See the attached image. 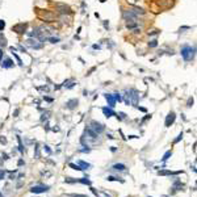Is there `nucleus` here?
I'll use <instances>...</instances> for the list:
<instances>
[{
	"instance_id": "29",
	"label": "nucleus",
	"mask_w": 197,
	"mask_h": 197,
	"mask_svg": "<svg viewBox=\"0 0 197 197\" xmlns=\"http://www.w3.org/2000/svg\"><path fill=\"white\" fill-rule=\"evenodd\" d=\"M12 54H13V57L16 58V61H17V63H19V66H22V61H21V58H20L19 55H17L16 53H12Z\"/></svg>"
},
{
	"instance_id": "42",
	"label": "nucleus",
	"mask_w": 197,
	"mask_h": 197,
	"mask_svg": "<svg viewBox=\"0 0 197 197\" xmlns=\"http://www.w3.org/2000/svg\"><path fill=\"white\" fill-rule=\"evenodd\" d=\"M19 49L22 51V53H25V51H26V50H25V47H24V46H22V45H19Z\"/></svg>"
},
{
	"instance_id": "13",
	"label": "nucleus",
	"mask_w": 197,
	"mask_h": 197,
	"mask_svg": "<svg viewBox=\"0 0 197 197\" xmlns=\"http://www.w3.org/2000/svg\"><path fill=\"white\" fill-rule=\"evenodd\" d=\"M101 111H103V113H104V116H105V117H107V118H111V117H113V116H117V114H116V112L113 111V109H112V108H108V107H104V108L101 109Z\"/></svg>"
},
{
	"instance_id": "8",
	"label": "nucleus",
	"mask_w": 197,
	"mask_h": 197,
	"mask_svg": "<svg viewBox=\"0 0 197 197\" xmlns=\"http://www.w3.org/2000/svg\"><path fill=\"white\" fill-rule=\"evenodd\" d=\"M49 185H34V187L30 188V192L34 194H39V193H45L49 190Z\"/></svg>"
},
{
	"instance_id": "44",
	"label": "nucleus",
	"mask_w": 197,
	"mask_h": 197,
	"mask_svg": "<svg viewBox=\"0 0 197 197\" xmlns=\"http://www.w3.org/2000/svg\"><path fill=\"white\" fill-rule=\"evenodd\" d=\"M72 197H88V196H85V194H74Z\"/></svg>"
},
{
	"instance_id": "20",
	"label": "nucleus",
	"mask_w": 197,
	"mask_h": 197,
	"mask_svg": "<svg viewBox=\"0 0 197 197\" xmlns=\"http://www.w3.org/2000/svg\"><path fill=\"white\" fill-rule=\"evenodd\" d=\"M0 47L2 49L7 47V38H5L3 34H0Z\"/></svg>"
},
{
	"instance_id": "11",
	"label": "nucleus",
	"mask_w": 197,
	"mask_h": 197,
	"mask_svg": "<svg viewBox=\"0 0 197 197\" xmlns=\"http://www.w3.org/2000/svg\"><path fill=\"white\" fill-rule=\"evenodd\" d=\"M175 120H176V114L173 113V112H170V113H168V116L166 117V121H164L166 127H170L173 122H175Z\"/></svg>"
},
{
	"instance_id": "18",
	"label": "nucleus",
	"mask_w": 197,
	"mask_h": 197,
	"mask_svg": "<svg viewBox=\"0 0 197 197\" xmlns=\"http://www.w3.org/2000/svg\"><path fill=\"white\" fill-rule=\"evenodd\" d=\"M78 164L80 166V168H82L83 171H84V170H88L89 167H91V164H89V163H87V162H84V160H79V162H78Z\"/></svg>"
},
{
	"instance_id": "43",
	"label": "nucleus",
	"mask_w": 197,
	"mask_h": 197,
	"mask_svg": "<svg viewBox=\"0 0 197 197\" xmlns=\"http://www.w3.org/2000/svg\"><path fill=\"white\" fill-rule=\"evenodd\" d=\"M2 61H3V49L0 47V62H2Z\"/></svg>"
},
{
	"instance_id": "48",
	"label": "nucleus",
	"mask_w": 197,
	"mask_h": 197,
	"mask_svg": "<svg viewBox=\"0 0 197 197\" xmlns=\"http://www.w3.org/2000/svg\"><path fill=\"white\" fill-rule=\"evenodd\" d=\"M93 49H97L98 50V49H100V46H98V45H93Z\"/></svg>"
},
{
	"instance_id": "26",
	"label": "nucleus",
	"mask_w": 197,
	"mask_h": 197,
	"mask_svg": "<svg viewBox=\"0 0 197 197\" xmlns=\"http://www.w3.org/2000/svg\"><path fill=\"white\" fill-rule=\"evenodd\" d=\"M107 180H108V181H116V180H120L121 183H124V180H122V179H120V177H116V176H108V177H107Z\"/></svg>"
},
{
	"instance_id": "6",
	"label": "nucleus",
	"mask_w": 197,
	"mask_h": 197,
	"mask_svg": "<svg viewBox=\"0 0 197 197\" xmlns=\"http://www.w3.org/2000/svg\"><path fill=\"white\" fill-rule=\"evenodd\" d=\"M26 28H28L26 22H19V24L12 26V32H16L17 34H24L26 33Z\"/></svg>"
},
{
	"instance_id": "14",
	"label": "nucleus",
	"mask_w": 197,
	"mask_h": 197,
	"mask_svg": "<svg viewBox=\"0 0 197 197\" xmlns=\"http://www.w3.org/2000/svg\"><path fill=\"white\" fill-rule=\"evenodd\" d=\"M104 97H105V100L108 101V105H109V108H113V107L116 105V100H114V97H113V95H109V93H105V95H104Z\"/></svg>"
},
{
	"instance_id": "10",
	"label": "nucleus",
	"mask_w": 197,
	"mask_h": 197,
	"mask_svg": "<svg viewBox=\"0 0 197 197\" xmlns=\"http://www.w3.org/2000/svg\"><path fill=\"white\" fill-rule=\"evenodd\" d=\"M126 96H127V98L130 100V103H133V104H137L138 103V98H139V96H138V93H137V91H134V89H129V91H126Z\"/></svg>"
},
{
	"instance_id": "45",
	"label": "nucleus",
	"mask_w": 197,
	"mask_h": 197,
	"mask_svg": "<svg viewBox=\"0 0 197 197\" xmlns=\"http://www.w3.org/2000/svg\"><path fill=\"white\" fill-rule=\"evenodd\" d=\"M0 142H2V143H7V139H5V138H3V137H2V138H0Z\"/></svg>"
},
{
	"instance_id": "30",
	"label": "nucleus",
	"mask_w": 197,
	"mask_h": 197,
	"mask_svg": "<svg viewBox=\"0 0 197 197\" xmlns=\"http://www.w3.org/2000/svg\"><path fill=\"white\" fill-rule=\"evenodd\" d=\"M66 183H78V179H72V177H67L66 180H65Z\"/></svg>"
},
{
	"instance_id": "12",
	"label": "nucleus",
	"mask_w": 197,
	"mask_h": 197,
	"mask_svg": "<svg viewBox=\"0 0 197 197\" xmlns=\"http://www.w3.org/2000/svg\"><path fill=\"white\" fill-rule=\"evenodd\" d=\"M129 11H131V12L134 15H137V16H143L144 13H146V11H144L143 8H141V7H138V5H131Z\"/></svg>"
},
{
	"instance_id": "4",
	"label": "nucleus",
	"mask_w": 197,
	"mask_h": 197,
	"mask_svg": "<svg viewBox=\"0 0 197 197\" xmlns=\"http://www.w3.org/2000/svg\"><path fill=\"white\" fill-rule=\"evenodd\" d=\"M25 45L28 46V47L34 49V50H39V49L43 47V43L39 41V39H37V38H28L25 41Z\"/></svg>"
},
{
	"instance_id": "50",
	"label": "nucleus",
	"mask_w": 197,
	"mask_h": 197,
	"mask_svg": "<svg viewBox=\"0 0 197 197\" xmlns=\"http://www.w3.org/2000/svg\"><path fill=\"white\" fill-rule=\"evenodd\" d=\"M0 197H3V194H2V193H0Z\"/></svg>"
},
{
	"instance_id": "40",
	"label": "nucleus",
	"mask_w": 197,
	"mask_h": 197,
	"mask_svg": "<svg viewBox=\"0 0 197 197\" xmlns=\"http://www.w3.org/2000/svg\"><path fill=\"white\" fill-rule=\"evenodd\" d=\"M43 147H45V151H46V153H47V154H50V153H51V150L49 149V146H46V144H45V146H43Z\"/></svg>"
},
{
	"instance_id": "46",
	"label": "nucleus",
	"mask_w": 197,
	"mask_h": 197,
	"mask_svg": "<svg viewBox=\"0 0 197 197\" xmlns=\"http://www.w3.org/2000/svg\"><path fill=\"white\" fill-rule=\"evenodd\" d=\"M120 116H121V118H125V117H126V114H125L124 112H121V113H120Z\"/></svg>"
},
{
	"instance_id": "27",
	"label": "nucleus",
	"mask_w": 197,
	"mask_h": 197,
	"mask_svg": "<svg viewBox=\"0 0 197 197\" xmlns=\"http://www.w3.org/2000/svg\"><path fill=\"white\" fill-rule=\"evenodd\" d=\"M156 46H158V41L156 39H151L149 42V47H156Z\"/></svg>"
},
{
	"instance_id": "33",
	"label": "nucleus",
	"mask_w": 197,
	"mask_h": 197,
	"mask_svg": "<svg viewBox=\"0 0 197 197\" xmlns=\"http://www.w3.org/2000/svg\"><path fill=\"white\" fill-rule=\"evenodd\" d=\"M113 97H114V100H116V101H121V100H122V97H121L118 93H114Z\"/></svg>"
},
{
	"instance_id": "47",
	"label": "nucleus",
	"mask_w": 197,
	"mask_h": 197,
	"mask_svg": "<svg viewBox=\"0 0 197 197\" xmlns=\"http://www.w3.org/2000/svg\"><path fill=\"white\" fill-rule=\"evenodd\" d=\"M116 150H117V149H116V147H113V146L111 147V151H112V153H116Z\"/></svg>"
},
{
	"instance_id": "16",
	"label": "nucleus",
	"mask_w": 197,
	"mask_h": 197,
	"mask_svg": "<svg viewBox=\"0 0 197 197\" xmlns=\"http://www.w3.org/2000/svg\"><path fill=\"white\" fill-rule=\"evenodd\" d=\"M78 104H79V101L76 100V98H71V100H68L66 103V108L67 109H75L78 107Z\"/></svg>"
},
{
	"instance_id": "22",
	"label": "nucleus",
	"mask_w": 197,
	"mask_h": 197,
	"mask_svg": "<svg viewBox=\"0 0 197 197\" xmlns=\"http://www.w3.org/2000/svg\"><path fill=\"white\" fill-rule=\"evenodd\" d=\"M46 41H49L51 43H58L61 41V38H58V37H47V38H46Z\"/></svg>"
},
{
	"instance_id": "7",
	"label": "nucleus",
	"mask_w": 197,
	"mask_h": 197,
	"mask_svg": "<svg viewBox=\"0 0 197 197\" xmlns=\"http://www.w3.org/2000/svg\"><path fill=\"white\" fill-rule=\"evenodd\" d=\"M55 9H57L61 15H70V13L72 12L71 8L68 7V5H66V4H61V3H57V4H55Z\"/></svg>"
},
{
	"instance_id": "41",
	"label": "nucleus",
	"mask_w": 197,
	"mask_h": 197,
	"mask_svg": "<svg viewBox=\"0 0 197 197\" xmlns=\"http://www.w3.org/2000/svg\"><path fill=\"white\" fill-rule=\"evenodd\" d=\"M3 179H4V171L0 170V180H3Z\"/></svg>"
},
{
	"instance_id": "25",
	"label": "nucleus",
	"mask_w": 197,
	"mask_h": 197,
	"mask_svg": "<svg viewBox=\"0 0 197 197\" xmlns=\"http://www.w3.org/2000/svg\"><path fill=\"white\" fill-rule=\"evenodd\" d=\"M68 166H70V168H72V170H75V171H83L82 168H80V166H79V164H75V163H70Z\"/></svg>"
},
{
	"instance_id": "17",
	"label": "nucleus",
	"mask_w": 197,
	"mask_h": 197,
	"mask_svg": "<svg viewBox=\"0 0 197 197\" xmlns=\"http://www.w3.org/2000/svg\"><path fill=\"white\" fill-rule=\"evenodd\" d=\"M112 168L116 170V171H125L126 170V166L122 164V163H116V164H113Z\"/></svg>"
},
{
	"instance_id": "21",
	"label": "nucleus",
	"mask_w": 197,
	"mask_h": 197,
	"mask_svg": "<svg viewBox=\"0 0 197 197\" xmlns=\"http://www.w3.org/2000/svg\"><path fill=\"white\" fill-rule=\"evenodd\" d=\"M78 183H82V184H84V185H91V184H92V183H91V180H88L87 177L78 179Z\"/></svg>"
},
{
	"instance_id": "51",
	"label": "nucleus",
	"mask_w": 197,
	"mask_h": 197,
	"mask_svg": "<svg viewBox=\"0 0 197 197\" xmlns=\"http://www.w3.org/2000/svg\"><path fill=\"white\" fill-rule=\"evenodd\" d=\"M149 197H151V196H149Z\"/></svg>"
},
{
	"instance_id": "49",
	"label": "nucleus",
	"mask_w": 197,
	"mask_h": 197,
	"mask_svg": "<svg viewBox=\"0 0 197 197\" xmlns=\"http://www.w3.org/2000/svg\"><path fill=\"white\" fill-rule=\"evenodd\" d=\"M24 164V160H19V166H22Z\"/></svg>"
},
{
	"instance_id": "39",
	"label": "nucleus",
	"mask_w": 197,
	"mask_h": 197,
	"mask_svg": "<svg viewBox=\"0 0 197 197\" xmlns=\"http://www.w3.org/2000/svg\"><path fill=\"white\" fill-rule=\"evenodd\" d=\"M159 30H153V32H149V36H154V34H158Z\"/></svg>"
},
{
	"instance_id": "5",
	"label": "nucleus",
	"mask_w": 197,
	"mask_h": 197,
	"mask_svg": "<svg viewBox=\"0 0 197 197\" xmlns=\"http://www.w3.org/2000/svg\"><path fill=\"white\" fill-rule=\"evenodd\" d=\"M122 17H124L125 21H127V24H134V22H137V19H138V16L134 15L129 9H124L122 11Z\"/></svg>"
},
{
	"instance_id": "3",
	"label": "nucleus",
	"mask_w": 197,
	"mask_h": 197,
	"mask_svg": "<svg viewBox=\"0 0 197 197\" xmlns=\"http://www.w3.org/2000/svg\"><path fill=\"white\" fill-rule=\"evenodd\" d=\"M175 4V0H155L154 2V5L158 7L159 11H167L173 7Z\"/></svg>"
},
{
	"instance_id": "23",
	"label": "nucleus",
	"mask_w": 197,
	"mask_h": 197,
	"mask_svg": "<svg viewBox=\"0 0 197 197\" xmlns=\"http://www.w3.org/2000/svg\"><path fill=\"white\" fill-rule=\"evenodd\" d=\"M171 155H172V151H171V150H168V151H166V154L163 155V158H162V160H163V162H166V160H168Z\"/></svg>"
},
{
	"instance_id": "34",
	"label": "nucleus",
	"mask_w": 197,
	"mask_h": 197,
	"mask_svg": "<svg viewBox=\"0 0 197 197\" xmlns=\"http://www.w3.org/2000/svg\"><path fill=\"white\" fill-rule=\"evenodd\" d=\"M181 138H183V133H180V134H179V137H177V138H176V139H175V143H177L179 141H180V139H181Z\"/></svg>"
},
{
	"instance_id": "1",
	"label": "nucleus",
	"mask_w": 197,
	"mask_h": 197,
	"mask_svg": "<svg viewBox=\"0 0 197 197\" xmlns=\"http://www.w3.org/2000/svg\"><path fill=\"white\" fill-rule=\"evenodd\" d=\"M36 15L39 20H42L43 22H54L57 20V13L53 12V11H49V9H36Z\"/></svg>"
},
{
	"instance_id": "9",
	"label": "nucleus",
	"mask_w": 197,
	"mask_h": 197,
	"mask_svg": "<svg viewBox=\"0 0 197 197\" xmlns=\"http://www.w3.org/2000/svg\"><path fill=\"white\" fill-rule=\"evenodd\" d=\"M89 127L92 130H93L95 133H97V134H100V133H103L104 130H105V126H104L101 122H97V121H92Z\"/></svg>"
},
{
	"instance_id": "19",
	"label": "nucleus",
	"mask_w": 197,
	"mask_h": 197,
	"mask_svg": "<svg viewBox=\"0 0 197 197\" xmlns=\"http://www.w3.org/2000/svg\"><path fill=\"white\" fill-rule=\"evenodd\" d=\"M85 133H87V134L89 135V138H92V139H96V138H97V135H98L97 133H95L93 130L91 129V127H88V129L85 130Z\"/></svg>"
},
{
	"instance_id": "35",
	"label": "nucleus",
	"mask_w": 197,
	"mask_h": 197,
	"mask_svg": "<svg viewBox=\"0 0 197 197\" xmlns=\"http://www.w3.org/2000/svg\"><path fill=\"white\" fill-rule=\"evenodd\" d=\"M127 2H130L131 5H137V3L139 2V0H127Z\"/></svg>"
},
{
	"instance_id": "28",
	"label": "nucleus",
	"mask_w": 197,
	"mask_h": 197,
	"mask_svg": "<svg viewBox=\"0 0 197 197\" xmlns=\"http://www.w3.org/2000/svg\"><path fill=\"white\" fill-rule=\"evenodd\" d=\"M17 141H19V150H20V153H24V146H22L21 138H20V137H17Z\"/></svg>"
},
{
	"instance_id": "38",
	"label": "nucleus",
	"mask_w": 197,
	"mask_h": 197,
	"mask_svg": "<svg viewBox=\"0 0 197 197\" xmlns=\"http://www.w3.org/2000/svg\"><path fill=\"white\" fill-rule=\"evenodd\" d=\"M188 29H189V26H183V28H180V29H179V32L181 33V32H184V30H188Z\"/></svg>"
},
{
	"instance_id": "37",
	"label": "nucleus",
	"mask_w": 197,
	"mask_h": 197,
	"mask_svg": "<svg viewBox=\"0 0 197 197\" xmlns=\"http://www.w3.org/2000/svg\"><path fill=\"white\" fill-rule=\"evenodd\" d=\"M80 151H82V153H89V151H91V149H89L88 146H87V149H82Z\"/></svg>"
},
{
	"instance_id": "31",
	"label": "nucleus",
	"mask_w": 197,
	"mask_h": 197,
	"mask_svg": "<svg viewBox=\"0 0 197 197\" xmlns=\"http://www.w3.org/2000/svg\"><path fill=\"white\" fill-rule=\"evenodd\" d=\"M97 197H111V196L105 192H97Z\"/></svg>"
},
{
	"instance_id": "2",
	"label": "nucleus",
	"mask_w": 197,
	"mask_h": 197,
	"mask_svg": "<svg viewBox=\"0 0 197 197\" xmlns=\"http://www.w3.org/2000/svg\"><path fill=\"white\" fill-rule=\"evenodd\" d=\"M180 54L183 57V59L185 62H192L196 57V46H189V45H184L181 50H180Z\"/></svg>"
},
{
	"instance_id": "32",
	"label": "nucleus",
	"mask_w": 197,
	"mask_h": 197,
	"mask_svg": "<svg viewBox=\"0 0 197 197\" xmlns=\"http://www.w3.org/2000/svg\"><path fill=\"white\" fill-rule=\"evenodd\" d=\"M5 28V21L4 20H0V32H3Z\"/></svg>"
},
{
	"instance_id": "36",
	"label": "nucleus",
	"mask_w": 197,
	"mask_h": 197,
	"mask_svg": "<svg viewBox=\"0 0 197 197\" xmlns=\"http://www.w3.org/2000/svg\"><path fill=\"white\" fill-rule=\"evenodd\" d=\"M192 105H193V98L190 97L189 100H188V105H187V107H192Z\"/></svg>"
},
{
	"instance_id": "24",
	"label": "nucleus",
	"mask_w": 197,
	"mask_h": 197,
	"mask_svg": "<svg viewBox=\"0 0 197 197\" xmlns=\"http://www.w3.org/2000/svg\"><path fill=\"white\" fill-rule=\"evenodd\" d=\"M159 176H168V175H172L171 171H167V170H163V171H159L158 172Z\"/></svg>"
},
{
	"instance_id": "15",
	"label": "nucleus",
	"mask_w": 197,
	"mask_h": 197,
	"mask_svg": "<svg viewBox=\"0 0 197 197\" xmlns=\"http://www.w3.org/2000/svg\"><path fill=\"white\" fill-rule=\"evenodd\" d=\"M0 65H2L3 68H11V67H13V61L11 58H5L4 61H2Z\"/></svg>"
}]
</instances>
